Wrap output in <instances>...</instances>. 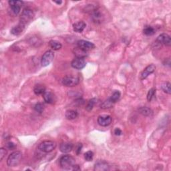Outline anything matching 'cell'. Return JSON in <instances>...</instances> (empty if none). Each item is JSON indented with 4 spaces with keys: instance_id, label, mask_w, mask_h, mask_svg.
<instances>
[{
    "instance_id": "3",
    "label": "cell",
    "mask_w": 171,
    "mask_h": 171,
    "mask_svg": "<svg viewBox=\"0 0 171 171\" xmlns=\"http://www.w3.org/2000/svg\"><path fill=\"white\" fill-rule=\"evenodd\" d=\"M56 143L55 142L51 140H46L40 144L38 148L42 152L48 153L53 151L56 148Z\"/></svg>"
},
{
    "instance_id": "36",
    "label": "cell",
    "mask_w": 171,
    "mask_h": 171,
    "mask_svg": "<svg viewBox=\"0 0 171 171\" xmlns=\"http://www.w3.org/2000/svg\"><path fill=\"white\" fill-rule=\"evenodd\" d=\"M54 2L56 3H57V4H59V5H60V4H62V1H54Z\"/></svg>"
},
{
    "instance_id": "30",
    "label": "cell",
    "mask_w": 171,
    "mask_h": 171,
    "mask_svg": "<svg viewBox=\"0 0 171 171\" xmlns=\"http://www.w3.org/2000/svg\"><path fill=\"white\" fill-rule=\"evenodd\" d=\"M94 153L92 151H88L84 154V158L86 161H92L93 160Z\"/></svg>"
},
{
    "instance_id": "14",
    "label": "cell",
    "mask_w": 171,
    "mask_h": 171,
    "mask_svg": "<svg viewBox=\"0 0 171 171\" xmlns=\"http://www.w3.org/2000/svg\"><path fill=\"white\" fill-rule=\"evenodd\" d=\"M155 69H156V67L154 64H150L149 66H148L144 70V71L142 72L140 78L141 80H145L147 78L150 74L154 72L155 71Z\"/></svg>"
},
{
    "instance_id": "29",
    "label": "cell",
    "mask_w": 171,
    "mask_h": 171,
    "mask_svg": "<svg viewBox=\"0 0 171 171\" xmlns=\"http://www.w3.org/2000/svg\"><path fill=\"white\" fill-rule=\"evenodd\" d=\"M34 109H35V111L38 112V113L41 114V113H42L43 111H44V105L42 103L38 102L35 105Z\"/></svg>"
},
{
    "instance_id": "5",
    "label": "cell",
    "mask_w": 171,
    "mask_h": 171,
    "mask_svg": "<svg viewBox=\"0 0 171 171\" xmlns=\"http://www.w3.org/2000/svg\"><path fill=\"white\" fill-rule=\"evenodd\" d=\"M63 85L67 87H74L77 86L80 82V80L78 77L72 76H66L63 78L62 80Z\"/></svg>"
},
{
    "instance_id": "28",
    "label": "cell",
    "mask_w": 171,
    "mask_h": 171,
    "mask_svg": "<svg viewBox=\"0 0 171 171\" xmlns=\"http://www.w3.org/2000/svg\"><path fill=\"white\" fill-rule=\"evenodd\" d=\"M113 104L114 103H112L111 102V100H110V98H108L107 100H106L105 102L102 103V105H101V108H102V109L110 108H111Z\"/></svg>"
},
{
    "instance_id": "1",
    "label": "cell",
    "mask_w": 171,
    "mask_h": 171,
    "mask_svg": "<svg viewBox=\"0 0 171 171\" xmlns=\"http://www.w3.org/2000/svg\"><path fill=\"white\" fill-rule=\"evenodd\" d=\"M60 165L64 170H73L75 159L70 155H64L60 158Z\"/></svg>"
},
{
    "instance_id": "16",
    "label": "cell",
    "mask_w": 171,
    "mask_h": 171,
    "mask_svg": "<svg viewBox=\"0 0 171 171\" xmlns=\"http://www.w3.org/2000/svg\"><path fill=\"white\" fill-rule=\"evenodd\" d=\"M73 145L70 142H62L60 146V151L63 153L70 152L72 150Z\"/></svg>"
},
{
    "instance_id": "21",
    "label": "cell",
    "mask_w": 171,
    "mask_h": 171,
    "mask_svg": "<svg viewBox=\"0 0 171 171\" xmlns=\"http://www.w3.org/2000/svg\"><path fill=\"white\" fill-rule=\"evenodd\" d=\"M138 111L141 114H142L143 116H150L152 115L153 114L152 110L150 108H149L146 107V106L140 108L138 109Z\"/></svg>"
},
{
    "instance_id": "8",
    "label": "cell",
    "mask_w": 171,
    "mask_h": 171,
    "mask_svg": "<svg viewBox=\"0 0 171 171\" xmlns=\"http://www.w3.org/2000/svg\"><path fill=\"white\" fill-rule=\"evenodd\" d=\"M78 47L84 51H88L95 48V45L86 40H80L78 42Z\"/></svg>"
},
{
    "instance_id": "26",
    "label": "cell",
    "mask_w": 171,
    "mask_h": 171,
    "mask_svg": "<svg viewBox=\"0 0 171 171\" xmlns=\"http://www.w3.org/2000/svg\"><path fill=\"white\" fill-rule=\"evenodd\" d=\"M120 97V92L119 91H115L112 94L111 97L110 98V100H111L112 103H116L117 101L119 100V98Z\"/></svg>"
},
{
    "instance_id": "12",
    "label": "cell",
    "mask_w": 171,
    "mask_h": 171,
    "mask_svg": "<svg viewBox=\"0 0 171 171\" xmlns=\"http://www.w3.org/2000/svg\"><path fill=\"white\" fill-rule=\"evenodd\" d=\"M109 169V165L104 161H98L94 166V170L96 171H106Z\"/></svg>"
},
{
    "instance_id": "7",
    "label": "cell",
    "mask_w": 171,
    "mask_h": 171,
    "mask_svg": "<svg viewBox=\"0 0 171 171\" xmlns=\"http://www.w3.org/2000/svg\"><path fill=\"white\" fill-rule=\"evenodd\" d=\"M9 4H10L11 10L14 13V14H18L21 10L22 6L23 5V1H13V0H10L9 1Z\"/></svg>"
},
{
    "instance_id": "15",
    "label": "cell",
    "mask_w": 171,
    "mask_h": 171,
    "mask_svg": "<svg viewBox=\"0 0 171 171\" xmlns=\"http://www.w3.org/2000/svg\"><path fill=\"white\" fill-rule=\"evenodd\" d=\"M86 27V24L84 22L80 21L73 24V30L74 31L78 33H81L84 31Z\"/></svg>"
},
{
    "instance_id": "34",
    "label": "cell",
    "mask_w": 171,
    "mask_h": 171,
    "mask_svg": "<svg viewBox=\"0 0 171 171\" xmlns=\"http://www.w3.org/2000/svg\"><path fill=\"white\" fill-rule=\"evenodd\" d=\"M82 144H78V146H77V148H76V152L78 155L80 154L81 150H82Z\"/></svg>"
},
{
    "instance_id": "18",
    "label": "cell",
    "mask_w": 171,
    "mask_h": 171,
    "mask_svg": "<svg viewBox=\"0 0 171 171\" xmlns=\"http://www.w3.org/2000/svg\"><path fill=\"white\" fill-rule=\"evenodd\" d=\"M24 28H25L24 26L22 25L21 24H19L17 26L13 27V28L12 29V30H11V33L14 35H18L22 32V31H23Z\"/></svg>"
},
{
    "instance_id": "22",
    "label": "cell",
    "mask_w": 171,
    "mask_h": 171,
    "mask_svg": "<svg viewBox=\"0 0 171 171\" xmlns=\"http://www.w3.org/2000/svg\"><path fill=\"white\" fill-rule=\"evenodd\" d=\"M102 14H101L100 12H99L97 9L92 12V19H93L94 22H97V23H98V22H102Z\"/></svg>"
},
{
    "instance_id": "2",
    "label": "cell",
    "mask_w": 171,
    "mask_h": 171,
    "mask_svg": "<svg viewBox=\"0 0 171 171\" xmlns=\"http://www.w3.org/2000/svg\"><path fill=\"white\" fill-rule=\"evenodd\" d=\"M22 158V154L21 152L15 151L12 152L10 156H8L7 164L10 167L16 166L19 164Z\"/></svg>"
},
{
    "instance_id": "23",
    "label": "cell",
    "mask_w": 171,
    "mask_h": 171,
    "mask_svg": "<svg viewBox=\"0 0 171 171\" xmlns=\"http://www.w3.org/2000/svg\"><path fill=\"white\" fill-rule=\"evenodd\" d=\"M49 45L54 50H58V49H61L62 46V44L56 40H50L49 42Z\"/></svg>"
},
{
    "instance_id": "32",
    "label": "cell",
    "mask_w": 171,
    "mask_h": 171,
    "mask_svg": "<svg viewBox=\"0 0 171 171\" xmlns=\"http://www.w3.org/2000/svg\"><path fill=\"white\" fill-rule=\"evenodd\" d=\"M6 147L9 150H14V149H15V148H16L17 146L15 143H13V142L10 141L6 144Z\"/></svg>"
},
{
    "instance_id": "10",
    "label": "cell",
    "mask_w": 171,
    "mask_h": 171,
    "mask_svg": "<svg viewBox=\"0 0 171 171\" xmlns=\"http://www.w3.org/2000/svg\"><path fill=\"white\" fill-rule=\"evenodd\" d=\"M156 42L161 44H164L166 46H170L171 45V39L169 35L166 33H162L157 38Z\"/></svg>"
},
{
    "instance_id": "9",
    "label": "cell",
    "mask_w": 171,
    "mask_h": 171,
    "mask_svg": "<svg viewBox=\"0 0 171 171\" xmlns=\"http://www.w3.org/2000/svg\"><path fill=\"white\" fill-rule=\"evenodd\" d=\"M86 62L84 58H76V59H74L71 64L72 67L76 70H82L86 66Z\"/></svg>"
},
{
    "instance_id": "13",
    "label": "cell",
    "mask_w": 171,
    "mask_h": 171,
    "mask_svg": "<svg viewBox=\"0 0 171 171\" xmlns=\"http://www.w3.org/2000/svg\"><path fill=\"white\" fill-rule=\"evenodd\" d=\"M43 97H44L45 102L48 104H54L56 102V96L51 92H45L44 94H43Z\"/></svg>"
},
{
    "instance_id": "20",
    "label": "cell",
    "mask_w": 171,
    "mask_h": 171,
    "mask_svg": "<svg viewBox=\"0 0 171 171\" xmlns=\"http://www.w3.org/2000/svg\"><path fill=\"white\" fill-rule=\"evenodd\" d=\"M74 54L76 55V57L79 58H84L88 56L86 51L83 50V49H80V48H78V47L77 48L74 49Z\"/></svg>"
},
{
    "instance_id": "24",
    "label": "cell",
    "mask_w": 171,
    "mask_h": 171,
    "mask_svg": "<svg viewBox=\"0 0 171 171\" xmlns=\"http://www.w3.org/2000/svg\"><path fill=\"white\" fill-rule=\"evenodd\" d=\"M143 33L146 35H152L155 33V30L152 26H146L143 30Z\"/></svg>"
},
{
    "instance_id": "25",
    "label": "cell",
    "mask_w": 171,
    "mask_h": 171,
    "mask_svg": "<svg viewBox=\"0 0 171 171\" xmlns=\"http://www.w3.org/2000/svg\"><path fill=\"white\" fill-rule=\"evenodd\" d=\"M97 102V99L96 98H92L91 100H89V102H88V104L86 107L87 111H91L93 109L94 105L96 104V103Z\"/></svg>"
},
{
    "instance_id": "31",
    "label": "cell",
    "mask_w": 171,
    "mask_h": 171,
    "mask_svg": "<svg viewBox=\"0 0 171 171\" xmlns=\"http://www.w3.org/2000/svg\"><path fill=\"white\" fill-rule=\"evenodd\" d=\"M155 91H156V90L154 88H151L150 90H149V91L148 92V94H147V100L148 101H150L152 100V98L154 97V94H155Z\"/></svg>"
},
{
    "instance_id": "6",
    "label": "cell",
    "mask_w": 171,
    "mask_h": 171,
    "mask_svg": "<svg viewBox=\"0 0 171 171\" xmlns=\"http://www.w3.org/2000/svg\"><path fill=\"white\" fill-rule=\"evenodd\" d=\"M54 58V53L53 51L48 50L44 53L41 60V64L43 67H46L50 64Z\"/></svg>"
},
{
    "instance_id": "11",
    "label": "cell",
    "mask_w": 171,
    "mask_h": 171,
    "mask_svg": "<svg viewBox=\"0 0 171 171\" xmlns=\"http://www.w3.org/2000/svg\"><path fill=\"white\" fill-rule=\"evenodd\" d=\"M112 117L109 115L100 116L98 118V123L102 127H108L112 122Z\"/></svg>"
},
{
    "instance_id": "33",
    "label": "cell",
    "mask_w": 171,
    "mask_h": 171,
    "mask_svg": "<svg viewBox=\"0 0 171 171\" xmlns=\"http://www.w3.org/2000/svg\"><path fill=\"white\" fill-rule=\"evenodd\" d=\"M7 154V150L4 148H0V161H2Z\"/></svg>"
},
{
    "instance_id": "35",
    "label": "cell",
    "mask_w": 171,
    "mask_h": 171,
    "mask_svg": "<svg viewBox=\"0 0 171 171\" xmlns=\"http://www.w3.org/2000/svg\"><path fill=\"white\" fill-rule=\"evenodd\" d=\"M122 130H121L120 128H116L115 130H114V134H115V135H116V136H120L121 134H122Z\"/></svg>"
},
{
    "instance_id": "19",
    "label": "cell",
    "mask_w": 171,
    "mask_h": 171,
    "mask_svg": "<svg viewBox=\"0 0 171 171\" xmlns=\"http://www.w3.org/2000/svg\"><path fill=\"white\" fill-rule=\"evenodd\" d=\"M33 92L36 95H40V94H44L46 92V87L44 85L37 84L33 88Z\"/></svg>"
},
{
    "instance_id": "27",
    "label": "cell",
    "mask_w": 171,
    "mask_h": 171,
    "mask_svg": "<svg viewBox=\"0 0 171 171\" xmlns=\"http://www.w3.org/2000/svg\"><path fill=\"white\" fill-rule=\"evenodd\" d=\"M162 89L163 90L168 94H170L171 90H170V83L168 82H166L162 84Z\"/></svg>"
},
{
    "instance_id": "17",
    "label": "cell",
    "mask_w": 171,
    "mask_h": 171,
    "mask_svg": "<svg viewBox=\"0 0 171 171\" xmlns=\"http://www.w3.org/2000/svg\"><path fill=\"white\" fill-rule=\"evenodd\" d=\"M65 116H66V118L67 120H74V119H76L78 116V113L76 110H69L66 111Z\"/></svg>"
},
{
    "instance_id": "4",
    "label": "cell",
    "mask_w": 171,
    "mask_h": 171,
    "mask_svg": "<svg viewBox=\"0 0 171 171\" xmlns=\"http://www.w3.org/2000/svg\"><path fill=\"white\" fill-rule=\"evenodd\" d=\"M34 16V13L33 12L30 8H26L23 11L22 13L21 18H20V23L23 26H26V24L31 21L32 18Z\"/></svg>"
}]
</instances>
